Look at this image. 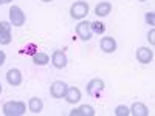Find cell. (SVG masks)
I'll return each mask as SVG.
<instances>
[{
	"instance_id": "cell-1",
	"label": "cell",
	"mask_w": 155,
	"mask_h": 116,
	"mask_svg": "<svg viewBox=\"0 0 155 116\" xmlns=\"http://www.w3.org/2000/svg\"><path fill=\"white\" fill-rule=\"evenodd\" d=\"M25 110H27V107L20 101H9L3 105V113L6 116H22Z\"/></svg>"
},
{
	"instance_id": "cell-2",
	"label": "cell",
	"mask_w": 155,
	"mask_h": 116,
	"mask_svg": "<svg viewBox=\"0 0 155 116\" xmlns=\"http://www.w3.org/2000/svg\"><path fill=\"white\" fill-rule=\"evenodd\" d=\"M87 14H88V3L84 2V0H78L70 8V16L73 19L79 20V19H84Z\"/></svg>"
},
{
	"instance_id": "cell-3",
	"label": "cell",
	"mask_w": 155,
	"mask_h": 116,
	"mask_svg": "<svg viewBox=\"0 0 155 116\" xmlns=\"http://www.w3.org/2000/svg\"><path fill=\"white\" fill-rule=\"evenodd\" d=\"M106 88V84L102 79H92L87 84V93L92 98H99Z\"/></svg>"
},
{
	"instance_id": "cell-4",
	"label": "cell",
	"mask_w": 155,
	"mask_h": 116,
	"mask_svg": "<svg viewBox=\"0 0 155 116\" xmlns=\"http://www.w3.org/2000/svg\"><path fill=\"white\" fill-rule=\"evenodd\" d=\"M9 23L14 27H22L25 23V12L16 5L9 8Z\"/></svg>"
},
{
	"instance_id": "cell-5",
	"label": "cell",
	"mask_w": 155,
	"mask_h": 116,
	"mask_svg": "<svg viewBox=\"0 0 155 116\" xmlns=\"http://www.w3.org/2000/svg\"><path fill=\"white\" fill-rule=\"evenodd\" d=\"M67 88H68V85H67L65 82H62V81H54L53 84H51V87H50V95L53 96V98H56V99L64 98V96H65Z\"/></svg>"
},
{
	"instance_id": "cell-6",
	"label": "cell",
	"mask_w": 155,
	"mask_h": 116,
	"mask_svg": "<svg viewBox=\"0 0 155 116\" xmlns=\"http://www.w3.org/2000/svg\"><path fill=\"white\" fill-rule=\"evenodd\" d=\"M11 39V23L5 20L0 22V45H9Z\"/></svg>"
},
{
	"instance_id": "cell-7",
	"label": "cell",
	"mask_w": 155,
	"mask_h": 116,
	"mask_svg": "<svg viewBox=\"0 0 155 116\" xmlns=\"http://www.w3.org/2000/svg\"><path fill=\"white\" fill-rule=\"evenodd\" d=\"M76 34L79 36V39L82 40H90L92 39V28H90V22H79L76 25Z\"/></svg>"
},
{
	"instance_id": "cell-8",
	"label": "cell",
	"mask_w": 155,
	"mask_h": 116,
	"mask_svg": "<svg viewBox=\"0 0 155 116\" xmlns=\"http://www.w3.org/2000/svg\"><path fill=\"white\" fill-rule=\"evenodd\" d=\"M67 56H65V53L64 51H61V50H56L54 53H53V56H51V63H53V67L54 68H59V70H62V68H65L67 67Z\"/></svg>"
},
{
	"instance_id": "cell-9",
	"label": "cell",
	"mask_w": 155,
	"mask_h": 116,
	"mask_svg": "<svg viewBox=\"0 0 155 116\" xmlns=\"http://www.w3.org/2000/svg\"><path fill=\"white\" fill-rule=\"evenodd\" d=\"M6 82L12 87H19L22 84V73L19 68H11L6 73Z\"/></svg>"
},
{
	"instance_id": "cell-10",
	"label": "cell",
	"mask_w": 155,
	"mask_h": 116,
	"mask_svg": "<svg viewBox=\"0 0 155 116\" xmlns=\"http://www.w3.org/2000/svg\"><path fill=\"white\" fill-rule=\"evenodd\" d=\"M153 59V53L152 50L147 48V47H141L137 50V60L141 62V63H150Z\"/></svg>"
},
{
	"instance_id": "cell-11",
	"label": "cell",
	"mask_w": 155,
	"mask_h": 116,
	"mask_svg": "<svg viewBox=\"0 0 155 116\" xmlns=\"http://www.w3.org/2000/svg\"><path fill=\"white\" fill-rule=\"evenodd\" d=\"M64 98H65L67 102H70V104H78V102L81 101V90L76 88V87H68Z\"/></svg>"
},
{
	"instance_id": "cell-12",
	"label": "cell",
	"mask_w": 155,
	"mask_h": 116,
	"mask_svg": "<svg viewBox=\"0 0 155 116\" xmlns=\"http://www.w3.org/2000/svg\"><path fill=\"white\" fill-rule=\"evenodd\" d=\"M101 50L104 51V53H113L116 50V40L110 36H106L101 39Z\"/></svg>"
},
{
	"instance_id": "cell-13",
	"label": "cell",
	"mask_w": 155,
	"mask_h": 116,
	"mask_svg": "<svg viewBox=\"0 0 155 116\" xmlns=\"http://www.w3.org/2000/svg\"><path fill=\"white\" fill-rule=\"evenodd\" d=\"M129 110H130V113L134 116H147L149 114V110H147V107L143 104V102H134L132 107Z\"/></svg>"
},
{
	"instance_id": "cell-14",
	"label": "cell",
	"mask_w": 155,
	"mask_h": 116,
	"mask_svg": "<svg viewBox=\"0 0 155 116\" xmlns=\"http://www.w3.org/2000/svg\"><path fill=\"white\" fill-rule=\"evenodd\" d=\"M110 11H112V3L110 2H101L95 8V14L98 17H106V16H109Z\"/></svg>"
},
{
	"instance_id": "cell-15",
	"label": "cell",
	"mask_w": 155,
	"mask_h": 116,
	"mask_svg": "<svg viewBox=\"0 0 155 116\" xmlns=\"http://www.w3.org/2000/svg\"><path fill=\"white\" fill-rule=\"evenodd\" d=\"M28 108H30L31 113L39 114V113L44 110V102H42V99H41V98H31L30 102H28Z\"/></svg>"
},
{
	"instance_id": "cell-16",
	"label": "cell",
	"mask_w": 155,
	"mask_h": 116,
	"mask_svg": "<svg viewBox=\"0 0 155 116\" xmlns=\"http://www.w3.org/2000/svg\"><path fill=\"white\" fill-rule=\"evenodd\" d=\"M95 113L96 111L92 105H81L78 110H71L70 116H79V114H82V116H95Z\"/></svg>"
},
{
	"instance_id": "cell-17",
	"label": "cell",
	"mask_w": 155,
	"mask_h": 116,
	"mask_svg": "<svg viewBox=\"0 0 155 116\" xmlns=\"http://www.w3.org/2000/svg\"><path fill=\"white\" fill-rule=\"evenodd\" d=\"M33 62L36 63V65H45V63L50 62V57H48V54H45V53H36V54L33 56Z\"/></svg>"
},
{
	"instance_id": "cell-18",
	"label": "cell",
	"mask_w": 155,
	"mask_h": 116,
	"mask_svg": "<svg viewBox=\"0 0 155 116\" xmlns=\"http://www.w3.org/2000/svg\"><path fill=\"white\" fill-rule=\"evenodd\" d=\"M90 28H92V33H96V34H102L106 31V27H104V23L99 22V20H95L90 23Z\"/></svg>"
},
{
	"instance_id": "cell-19",
	"label": "cell",
	"mask_w": 155,
	"mask_h": 116,
	"mask_svg": "<svg viewBox=\"0 0 155 116\" xmlns=\"http://www.w3.org/2000/svg\"><path fill=\"white\" fill-rule=\"evenodd\" d=\"M115 114L116 116H129L130 114V110H129L126 105H118L115 108Z\"/></svg>"
},
{
	"instance_id": "cell-20",
	"label": "cell",
	"mask_w": 155,
	"mask_h": 116,
	"mask_svg": "<svg viewBox=\"0 0 155 116\" xmlns=\"http://www.w3.org/2000/svg\"><path fill=\"white\" fill-rule=\"evenodd\" d=\"M22 53H27V54H31V56H34V54L37 53V47H36L34 44H28L27 47H25V48L22 50Z\"/></svg>"
},
{
	"instance_id": "cell-21",
	"label": "cell",
	"mask_w": 155,
	"mask_h": 116,
	"mask_svg": "<svg viewBox=\"0 0 155 116\" xmlns=\"http://www.w3.org/2000/svg\"><path fill=\"white\" fill-rule=\"evenodd\" d=\"M146 22H147L149 25H155V12H153V11L146 12Z\"/></svg>"
},
{
	"instance_id": "cell-22",
	"label": "cell",
	"mask_w": 155,
	"mask_h": 116,
	"mask_svg": "<svg viewBox=\"0 0 155 116\" xmlns=\"http://www.w3.org/2000/svg\"><path fill=\"white\" fill-rule=\"evenodd\" d=\"M155 30H150L149 31V34H147V39H149V42H150V45H155Z\"/></svg>"
},
{
	"instance_id": "cell-23",
	"label": "cell",
	"mask_w": 155,
	"mask_h": 116,
	"mask_svg": "<svg viewBox=\"0 0 155 116\" xmlns=\"http://www.w3.org/2000/svg\"><path fill=\"white\" fill-rule=\"evenodd\" d=\"M5 60H6V54L3 53L2 50H0V67H2L3 63H5Z\"/></svg>"
},
{
	"instance_id": "cell-24",
	"label": "cell",
	"mask_w": 155,
	"mask_h": 116,
	"mask_svg": "<svg viewBox=\"0 0 155 116\" xmlns=\"http://www.w3.org/2000/svg\"><path fill=\"white\" fill-rule=\"evenodd\" d=\"M11 0H2V3H9Z\"/></svg>"
},
{
	"instance_id": "cell-25",
	"label": "cell",
	"mask_w": 155,
	"mask_h": 116,
	"mask_svg": "<svg viewBox=\"0 0 155 116\" xmlns=\"http://www.w3.org/2000/svg\"><path fill=\"white\" fill-rule=\"evenodd\" d=\"M2 90H3V88H2V84H0V95H2Z\"/></svg>"
},
{
	"instance_id": "cell-26",
	"label": "cell",
	"mask_w": 155,
	"mask_h": 116,
	"mask_svg": "<svg viewBox=\"0 0 155 116\" xmlns=\"http://www.w3.org/2000/svg\"><path fill=\"white\" fill-rule=\"evenodd\" d=\"M42 2H51V0H42Z\"/></svg>"
},
{
	"instance_id": "cell-27",
	"label": "cell",
	"mask_w": 155,
	"mask_h": 116,
	"mask_svg": "<svg viewBox=\"0 0 155 116\" xmlns=\"http://www.w3.org/2000/svg\"><path fill=\"white\" fill-rule=\"evenodd\" d=\"M140 2H146V0H140Z\"/></svg>"
},
{
	"instance_id": "cell-28",
	"label": "cell",
	"mask_w": 155,
	"mask_h": 116,
	"mask_svg": "<svg viewBox=\"0 0 155 116\" xmlns=\"http://www.w3.org/2000/svg\"><path fill=\"white\" fill-rule=\"evenodd\" d=\"M0 3H2V0H0Z\"/></svg>"
}]
</instances>
